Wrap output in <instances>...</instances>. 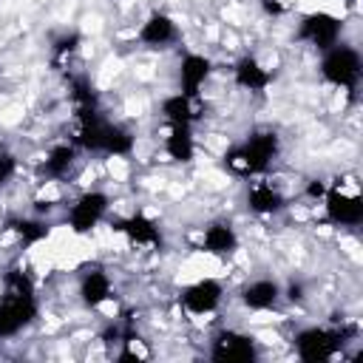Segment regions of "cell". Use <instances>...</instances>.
<instances>
[{
    "instance_id": "cell-19",
    "label": "cell",
    "mask_w": 363,
    "mask_h": 363,
    "mask_svg": "<svg viewBox=\"0 0 363 363\" xmlns=\"http://www.w3.org/2000/svg\"><path fill=\"white\" fill-rule=\"evenodd\" d=\"M119 227H122V233H125L136 247H156V244L162 241L159 227H156L147 216H142V213H136V216L125 218Z\"/></svg>"
},
{
    "instance_id": "cell-4",
    "label": "cell",
    "mask_w": 363,
    "mask_h": 363,
    "mask_svg": "<svg viewBox=\"0 0 363 363\" xmlns=\"http://www.w3.org/2000/svg\"><path fill=\"white\" fill-rule=\"evenodd\" d=\"M320 77L335 88L354 91L360 77H363L360 51L354 45H346V43H337V45L326 48L323 57H320Z\"/></svg>"
},
{
    "instance_id": "cell-3",
    "label": "cell",
    "mask_w": 363,
    "mask_h": 363,
    "mask_svg": "<svg viewBox=\"0 0 363 363\" xmlns=\"http://www.w3.org/2000/svg\"><path fill=\"white\" fill-rule=\"evenodd\" d=\"M278 150H281L278 133H272V130H258V133L247 136L244 145L227 150V153H224V162H227L235 173L258 176V173H264V170L272 164V159L278 156Z\"/></svg>"
},
{
    "instance_id": "cell-15",
    "label": "cell",
    "mask_w": 363,
    "mask_h": 363,
    "mask_svg": "<svg viewBox=\"0 0 363 363\" xmlns=\"http://www.w3.org/2000/svg\"><path fill=\"white\" fill-rule=\"evenodd\" d=\"M201 250L210 255H230L238 250V233L230 221H213L201 233Z\"/></svg>"
},
{
    "instance_id": "cell-11",
    "label": "cell",
    "mask_w": 363,
    "mask_h": 363,
    "mask_svg": "<svg viewBox=\"0 0 363 363\" xmlns=\"http://www.w3.org/2000/svg\"><path fill=\"white\" fill-rule=\"evenodd\" d=\"M136 37H139V43L147 45V48H164V45H170V43L179 40V26H176V20H173L170 14L153 11V14H147L145 23L139 26V34H136Z\"/></svg>"
},
{
    "instance_id": "cell-6",
    "label": "cell",
    "mask_w": 363,
    "mask_h": 363,
    "mask_svg": "<svg viewBox=\"0 0 363 363\" xmlns=\"http://www.w3.org/2000/svg\"><path fill=\"white\" fill-rule=\"evenodd\" d=\"M298 37H301L303 43H309L312 48L326 51V48H332V45L340 43V37H343V23H340V17H335V14H329V11H309L306 17H301Z\"/></svg>"
},
{
    "instance_id": "cell-16",
    "label": "cell",
    "mask_w": 363,
    "mask_h": 363,
    "mask_svg": "<svg viewBox=\"0 0 363 363\" xmlns=\"http://www.w3.org/2000/svg\"><path fill=\"white\" fill-rule=\"evenodd\" d=\"M111 295H113V284L105 269H88L79 278V301L88 309H99L105 301H111Z\"/></svg>"
},
{
    "instance_id": "cell-26",
    "label": "cell",
    "mask_w": 363,
    "mask_h": 363,
    "mask_svg": "<svg viewBox=\"0 0 363 363\" xmlns=\"http://www.w3.org/2000/svg\"><path fill=\"white\" fill-rule=\"evenodd\" d=\"M264 9H267L269 14H281V11H284V6H281V0H264Z\"/></svg>"
},
{
    "instance_id": "cell-7",
    "label": "cell",
    "mask_w": 363,
    "mask_h": 363,
    "mask_svg": "<svg viewBox=\"0 0 363 363\" xmlns=\"http://www.w3.org/2000/svg\"><path fill=\"white\" fill-rule=\"evenodd\" d=\"M108 207H111L108 193H102V190H85V193L71 204V210H68V227H71V233L88 235V233L105 218Z\"/></svg>"
},
{
    "instance_id": "cell-12",
    "label": "cell",
    "mask_w": 363,
    "mask_h": 363,
    "mask_svg": "<svg viewBox=\"0 0 363 363\" xmlns=\"http://www.w3.org/2000/svg\"><path fill=\"white\" fill-rule=\"evenodd\" d=\"M210 71H213V62L204 54H184L179 62V91L190 99H199Z\"/></svg>"
},
{
    "instance_id": "cell-22",
    "label": "cell",
    "mask_w": 363,
    "mask_h": 363,
    "mask_svg": "<svg viewBox=\"0 0 363 363\" xmlns=\"http://www.w3.org/2000/svg\"><path fill=\"white\" fill-rule=\"evenodd\" d=\"M14 230H17V235H20L26 244L43 241V238L48 235V224H43V221H34V218H23V221H17V224H14Z\"/></svg>"
},
{
    "instance_id": "cell-18",
    "label": "cell",
    "mask_w": 363,
    "mask_h": 363,
    "mask_svg": "<svg viewBox=\"0 0 363 363\" xmlns=\"http://www.w3.org/2000/svg\"><path fill=\"white\" fill-rule=\"evenodd\" d=\"M164 153L173 162H190L196 156V136L190 125H170L164 136Z\"/></svg>"
},
{
    "instance_id": "cell-17",
    "label": "cell",
    "mask_w": 363,
    "mask_h": 363,
    "mask_svg": "<svg viewBox=\"0 0 363 363\" xmlns=\"http://www.w3.org/2000/svg\"><path fill=\"white\" fill-rule=\"evenodd\" d=\"M247 207L258 216H275L284 210V196L269 182H255L247 190Z\"/></svg>"
},
{
    "instance_id": "cell-14",
    "label": "cell",
    "mask_w": 363,
    "mask_h": 363,
    "mask_svg": "<svg viewBox=\"0 0 363 363\" xmlns=\"http://www.w3.org/2000/svg\"><path fill=\"white\" fill-rule=\"evenodd\" d=\"M278 301H281V284L272 278H255L241 289V303L252 312L272 309Z\"/></svg>"
},
{
    "instance_id": "cell-23",
    "label": "cell",
    "mask_w": 363,
    "mask_h": 363,
    "mask_svg": "<svg viewBox=\"0 0 363 363\" xmlns=\"http://www.w3.org/2000/svg\"><path fill=\"white\" fill-rule=\"evenodd\" d=\"M77 45H79V34L77 31H68V34H62L57 43H54V60H65V57H71L74 51H77Z\"/></svg>"
},
{
    "instance_id": "cell-13",
    "label": "cell",
    "mask_w": 363,
    "mask_h": 363,
    "mask_svg": "<svg viewBox=\"0 0 363 363\" xmlns=\"http://www.w3.org/2000/svg\"><path fill=\"white\" fill-rule=\"evenodd\" d=\"M233 79H235L238 88L258 94V91H264V88L272 82V74H269V68H267L258 57L244 54V57L233 65Z\"/></svg>"
},
{
    "instance_id": "cell-24",
    "label": "cell",
    "mask_w": 363,
    "mask_h": 363,
    "mask_svg": "<svg viewBox=\"0 0 363 363\" xmlns=\"http://www.w3.org/2000/svg\"><path fill=\"white\" fill-rule=\"evenodd\" d=\"M14 156H9V153H0V187L14 176Z\"/></svg>"
},
{
    "instance_id": "cell-1",
    "label": "cell",
    "mask_w": 363,
    "mask_h": 363,
    "mask_svg": "<svg viewBox=\"0 0 363 363\" xmlns=\"http://www.w3.org/2000/svg\"><path fill=\"white\" fill-rule=\"evenodd\" d=\"M3 286H6V292L0 298V337H14L28 323H34L40 306H37L34 284L26 272H20V269L6 272Z\"/></svg>"
},
{
    "instance_id": "cell-20",
    "label": "cell",
    "mask_w": 363,
    "mask_h": 363,
    "mask_svg": "<svg viewBox=\"0 0 363 363\" xmlns=\"http://www.w3.org/2000/svg\"><path fill=\"white\" fill-rule=\"evenodd\" d=\"M193 102H196V99L184 96L182 91L164 96V99H162V116H164V122H167V125H193V119H196Z\"/></svg>"
},
{
    "instance_id": "cell-2",
    "label": "cell",
    "mask_w": 363,
    "mask_h": 363,
    "mask_svg": "<svg viewBox=\"0 0 363 363\" xmlns=\"http://www.w3.org/2000/svg\"><path fill=\"white\" fill-rule=\"evenodd\" d=\"M77 133H74V145L91 153H108V156H128L133 150V136L130 130H125L116 122H108L105 116H99L96 108L91 111H77Z\"/></svg>"
},
{
    "instance_id": "cell-8",
    "label": "cell",
    "mask_w": 363,
    "mask_h": 363,
    "mask_svg": "<svg viewBox=\"0 0 363 363\" xmlns=\"http://www.w3.org/2000/svg\"><path fill=\"white\" fill-rule=\"evenodd\" d=\"M326 218L337 227H357L363 221V199L343 187H329L323 193Z\"/></svg>"
},
{
    "instance_id": "cell-25",
    "label": "cell",
    "mask_w": 363,
    "mask_h": 363,
    "mask_svg": "<svg viewBox=\"0 0 363 363\" xmlns=\"http://www.w3.org/2000/svg\"><path fill=\"white\" fill-rule=\"evenodd\" d=\"M306 193H309L312 199H323V193H326V184H323V182H312Z\"/></svg>"
},
{
    "instance_id": "cell-21",
    "label": "cell",
    "mask_w": 363,
    "mask_h": 363,
    "mask_svg": "<svg viewBox=\"0 0 363 363\" xmlns=\"http://www.w3.org/2000/svg\"><path fill=\"white\" fill-rule=\"evenodd\" d=\"M77 159V145H54L43 162V173L48 179H62Z\"/></svg>"
},
{
    "instance_id": "cell-5",
    "label": "cell",
    "mask_w": 363,
    "mask_h": 363,
    "mask_svg": "<svg viewBox=\"0 0 363 363\" xmlns=\"http://www.w3.org/2000/svg\"><path fill=\"white\" fill-rule=\"evenodd\" d=\"M343 335L337 329H323V326H306L295 335V354L306 363L318 360H332L340 352Z\"/></svg>"
},
{
    "instance_id": "cell-10",
    "label": "cell",
    "mask_w": 363,
    "mask_h": 363,
    "mask_svg": "<svg viewBox=\"0 0 363 363\" xmlns=\"http://www.w3.org/2000/svg\"><path fill=\"white\" fill-rule=\"evenodd\" d=\"M221 298H224V286L216 278H199L190 286H184L182 295H179L182 306L190 315H210V312H216Z\"/></svg>"
},
{
    "instance_id": "cell-9",
    "label": "cell",
    "mask_w": 363,
    "mask_h": 363,
    "mask_svg": "<svg viewBox=\"0 0 363 363\" xmlns=\"http://www.w3.org/2000/svg\"><path fill=\"white\" fill-rule=\"evenodd\" d=\"M255 340L238 329H221L210 343V360L233 363V360H255Z\"/></svg>"
}]
</instances>
